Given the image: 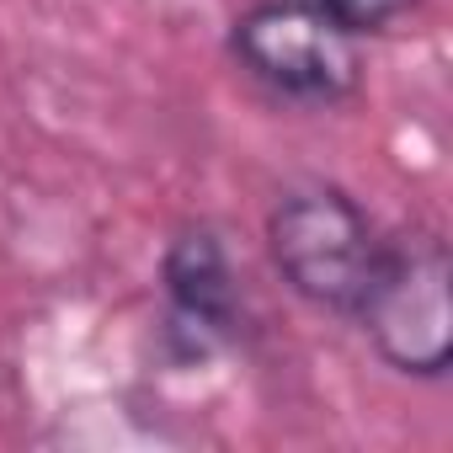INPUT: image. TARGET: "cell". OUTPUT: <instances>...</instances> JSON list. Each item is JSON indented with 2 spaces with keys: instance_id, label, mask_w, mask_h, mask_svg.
I'll use <instances>...</instances> for the list:
<instances>
[{
  "instance_id": "cell-3",
  "label": "cell",
  "mask_w": 453,
  "mask_h": 453,
  "mask_svg": "<svg viewBox=\"0 0 453 453\" xmlns=\"http://www.w3.org/2000/svg\"><path fill=\"white\" fill-rule=\"evenodd\" d=\"M230 59L273 96L299 107H336L363 86L357 38L310 0H251L230 22Z\"/></svg>"
},
{
  "instance_id": "cell-4",
  "label": "cell",
  "mask_w": 453,
  "mask_h": 453,
  "mask_svg": "<svg viewBox=\"0 0 453 453\" xmlns=\"http://www.w3.org/2000/svg\"><path fill=\"white\" fill-rule=\"evenodd\" d=\"M160 299H165V347L176 352V363H203L241 342L246 288L213 224H187L165 241Z\"/></svg>"
},
{
  "instance_id": "cell-2",
  "label": "cell",
  "mask_w": 453,
  "mask_h": 453,
  "mask_svg": "<svg viewBox=\"0 0 453 453\" xmlns=\"http://www.w3.org/2000/svg\"><path fill=\"white\" fill-rule=\"evenodd\" d=\"M453 262L432 230H395L379 246L357 326L373 342L379 363L405 379H448L453 368Z\"/></svg>"
},
{
  "instance_id": "cell-1",
  "label": "cell",
  "mask_w": 453,
  "mask_h": 453,
  "mask_svg": "<svg viewBox=\"0 0 453 453\" xmlns=\"http://www.w3.org/2000/svg\"><path fill=\"white\" fill-rule=\"evenodd\" d=\"M379 224L368 208L336 181L288 187L267 213V251L288 294L326 315H357L373 262H379Z\"/></svg>"
},
{
  "instance_id": "cell-5",
  "label": "cell",
  "mask_w": 453,
  "mask_h": 453,
  "mask_svg": "<svg viewBox=\"0 0 453 453\" xmlns=\"http://www.w3.org/2000/svg\"><path fill=\"white\" fill-rule=\"evenodd\" d=\"M315 12H326L342 33H352V38H384V33H395L405 17H416L426 0H310Z\"/></svg>"
}]
</instances>
